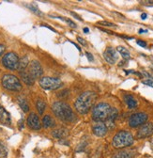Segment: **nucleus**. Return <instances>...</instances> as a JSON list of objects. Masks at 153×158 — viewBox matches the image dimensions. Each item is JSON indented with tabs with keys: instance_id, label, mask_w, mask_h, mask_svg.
<instances>
[{
	"instance_id": "8",
	"label": "nucleus",
	"mask_w": 153,
	"mask_h": 158,
	"mask_svg": "<svg viewBox=\"0 0 153 158\" xmlns=\"http://www.w3.org/2000/svg\"><path fill=\"white\" fill-rule=\"evenodd\" d=\"M148 118L147 114L144 113V112H139V113H135L130 117L129 118V125L131 128H136L140 125H143L144 123H147Z\"/></svg>"
},
{
	"instance_id": "1",
	"label": "nucleus",
	"mask_w": 153,
	"mask_h": 158,
	"mask_svg": "<svg viewBox=\"0 0 153 158\" xmlns=\"http://www.w3.org/2000/svg\"><path fill=\"white\" fill-rule=\"evenodd\" d=\"M97 99V94L93 91H86L78 96L76 99L74 106L80 114H87L92 106L94 105L95 101Z\"/></svg>"
},
{
	"instance_id": "3",
	"label": "nucleus",
	"mask_w": 153,
	"mask_h": 158,
	"mask_svg": "<svg viewBox=\"0 0 153 158\" xmlns=\"http://www.w3.org/2000/svg\"><path fill=\"white\" fill-rule=\"evenodd\" d=\"M135 139H133L132 135L128 131H119L113 137L112 145L116 149H122L126 147H130L133 144Z\"/></svg>"
},
{
	"instance_id": "13",
	"label": "nucleus",
	"mask_w": 153,
	"mask_h": 158,
	"mask_svg": "<svg viewBox=\"0 0 153 158\" xmlns=\"http://www.w3.org/2000/svg\"><path fill=\"white\" fill-rule=\"evenodd\" d=\"M92 130H93L94 135L99 136V137L104 136L106 135V133H107V127H106V125L103 123H96V124L93 126Z\"/></svg>"
},
{
	"instance_id": "25",
	"label": "nucleus",
	"mask_w": 153,
	"mask_h": 158,
	"mask_svg": "<svg viewBox=\"0 0 153 158\" xmlns=\"http://www.w3.org/2000/svg\"><path fill=\"white\" fill-rule=\"evenodd\" d=\"M7 155H8L7 148L2 143H0V158H6Z\"/></svg>"
},
{
	"instance_id": "24",
	"label": "nucleus",
	"mask_w": 153,
	"mask_h": 158,
	"mask_svg": "<svg viewBox=\"0 0 153 158\" xmlns=\"http://www.w3.org/2000/svg\"><path fill=\"white\" fill-rule=\"evenodd\" d=\"M26 7H27L30 10H32L34 13H36L37 15H39V16H42V15H43V13L39 10V8L37 7L36 4H33V5H26Z\"/></svg>"
},
{
	"instance_id": "28",
	"label": "nucleus",
	"mask_w": 153,
	"mask_h": 158,
	"mask_svg": "<svg viewBox=\"0 0 153 158\" xmlns=\"http://www.w3.org/2000/svg\"><path fill=\"white\" fill-rule=\"evenodd\" d=\"M77 41L79 42V44H81L83 46H87V42H86V40H84L83 38L81 37H77Z\"/></svg>"
},
{
	"instance_id": "26",
	"label": "nucleus",
	"mask_w": 153,
	"mask_h": 158,
	"mask_svg": "<svg viewBox=\"0 0 153 158\" xmlns=\"http://www.w3.org/2000/svg\"><path fill=\"white\" fill-rule=\"evenodd\" d=\"M143 84L145 85H147V86H150L153 88V78H147V79H145V80L142 81Z\"/></svg>"
},
{
	"instance_id": "23",
	"label": "nucleus",
	"mask_w": 153,
	"mask_h": 158,
	"mask_svg": "<svg viewBox=\"0 0 153 158\" xmlns=\"http://www.w3.org/2000/svg\"><path fill=\"white\" fill-rule=\"evenodd\" d=\"M28 65V59L26 56H24L23 58L20 59V61H19V67L18 69L20 70L21 72H24V70L27 67Z\"/></svg>"
},
{
	"instance_id": "19",
	"label": "nucleus",
	"mask_w": 153,
	"mask_h": 158,
	"mask_svg": "<svg viewBox=\"0 0 153 158\" xmlns=\"http://www.w3.org/2000/svg\"><path fill=\"white\" fill-rule=\"evenodd\" d=\"M132 156H133L132 151H121L115 155L114 158H132Z\"/></svg>"
},
{
	"instance_id": "21",
	"label": "nucleus",
	"mask_w": 153,
	"mask_h": 158,
	"mask_svg": "<svg viewBox=\"0 0 153 158\" xmlns=\"http://www.w3.org/2000/svg\"><path fill=\"white\" fill-rule=\"evenodd\" d=\"M18 104L19 106H21V108L25 111V112H27L29 110V106L27 105V102L25 98H22V97H19L18 98Z\"/></svg>"
},
{
	"instance_id": "36",
	"label": "nucleus",
	"mask_w": 153,
	"mask_h": 158,
	"mask_svg": "<svg viewBox=\"0 0 153 158\" xmlns=\"http://www.w3.org/2000/svg\"><path fill=\"white\" fill-rule=\"evenodd\" d=\"M84 32H85V33H88V32H89V29L86 27V28H84Z\"/></svg>"
},
{
	"instance_id": "16",
	"label": "nucleus",
	"mask_w": 153,
	"mask_h": 158,
	"mask_svg": "<svg viewBox=\"0 0 153 158\" xmlns=\"http://www.w3.org/2000/svg\"><path fill=\"white\" fill-rule=\"evenodd\" d=\"M21 78H22V80L26 84V85H33L34 84V81H35V79L28 73V72H21Z\"/></svg>"
},
{
	"instance_id": "34",
	"label": "nucleus",
	"mask_w": 153,
	"mask_h": 158,
	"mask_svg": "<svg viewBox=\"0 0 153 158\" xmlns=\"http://www.w3.org/2000/svg\"><path fill=\"white\" fill-rule=\"evenodd\" d=\"M42 26H43V27H46L47 28H49V29H51L52 31H54V32H55V30H54V28H52V27H51L50 26H46V25H42Z\"/></svg>"
},
{
	"instance_id": "17",
	"label": "nucleus",
	"mask_w": 153,
	"mask_h": 158,
	"mask_svg": "<svg viewBox=\"0 0 153 158\" xmlns=\"http://www.w3.org/2000/svg\"><path fill=\"white\" fill-rule=\"evenodd\" d=\"M53 136H54L55 138H63L65 136L68 135V130L64 129V128H60V129H56L54 131L52 132Z\"/></svg>"
},
{
	"instance_id": "37",
	"label": "nucleus",
	"mask_w": 153,
	"mask_h": 158,
	"mask_svg": "<svg viewBox=\"0 0 153 158\" xmlns=\"http://www.w3.org/2000/svg\"><path fill=\"white\" fill-rule=\"evenodd\" d=\"M152 68H153V65H152Z\"/></svg>"
},
{
	"instance_id": "15",
	"label": "nucleus",
	"mask_w": 153,
	"mask_h": 158,
	"mask_svg": "<svg viewBox=\"0 0 153 158\" xmlns=\"http://www.w3.org/2000/svg\"><path fill=\"white\" fill-rule=\"evenodd\" d=\"M124 101L127 104L129 108H135L137 106V101L135 99L132 95L127 94L124 96Z\"/></svg>"
},
{
	"instance_id": "18",
	"label": "nucleus",
	"mask_w": 153,
	"mask_h": 158,
	"mask_svg": "<svg viewBox=\"0 0 153 158\" xmlns=\"http://www.w3.org/2000/svg\"><path fill=\"white\" fill-rule=\"evenodd\" d=\"M42 124H43V127H45V128L54 127L55 125L54 121L53 120V118L51 116H49V115L44 116L43 120H42Z\"/></svg>"
},
{
	"instance_id": "10",
	"label": "nucleus",
	"mask_w": 153,
	"mask_h": 158,
	"mask_svg": "<svg viewBox=\"0 0 153 158\" xmlns=\"http://www.w3.org/2000/svg\"><path fill=\"white\" fill-rule=\"evenodd\" d=\"M152 135H153V123H144L143 125H141V127L137 131L136 136L137 138L141 139V138L149 137Z\"/></svg>"
},
{
	"instance_id": "22",
	"label": "nucleus",
	"mask_w": 153,
	"mask_h": 158,
	"mask_svg": "<svg viewBox=\"0 0 153 158\" xmlns=\"http://www.w3.org/2000/svg\"><path fill=\"white\" fill-rule=\"evenodd\" d=\"M36 106H37V109H38V111H39L40 115H42L44 110H45V107H46V105H45L44 101L39 99V100H38L37 103H36Z\"/></svg>"
},
{
	"instance_id": "11",
	"label": "nucleus",
	"mask_w": 153,
	"mask_h": 158,
	"mask_svg": "<svg viewBox=\"0 0 153 158\" xmlns=\"http://www.w3.org/2000/svg\"><path fill=\"white\" fill-rule=\"evenodd\" d=\"M103 57L109 64H115L119 59L118 51L113 47H107L103 53Z\"/></svg>"
},
{
	"instance_id": "31",
	"label": "nucleus",
	"mask_w": 153,
	"mask_h": 158,
	"mask_svg": "<svg viewBox=\"0 0 153 158\" xmlns=\"http://www.w3.org/2000/svg\"><path fill=\"white\" fill-rule=\"evenodd\" d=\"M5 52V46L3 44H0V56H1Z\"/></svg>"
},
{
	"instance_id": "27",
	"label": "nucleus",
	"mask_w": 153,
	"mask_h": 158,
	"mask_svg": "<svg viewBox=\"0 0 153 158\" xmlns=\"http://www.w3.org/2000/svg\"><path fill=\"white\" fill-rule=\"evenodd\" d=\"M99 25H102V26H105V27H117L115 24L113 23H110V22H107V21H100L98 22Z\"/></svg>"
},
{
	"instance_id": "32",
	"label": "nucleus",
	"mask_w": 153,
	"mask_h": 158,
	"mask_svg": "<svg viewBox=\"0 0 153 158\" xmlns=\"http://www.w3.org/2000/svg\"><path fill=\"white\" fill-rule=\"evenodd\" d=\"M70 14H71V15H72L73 17H75V18H77L78 20H80V21H83V20H82V18H81V17H80V16L78 15V14H76L75 12L71 11V12H70Z\"/></svg>"
},
{
	"instance_id": "5",
	"label": "nucleus",
	"mask_w": 153,
	"mask_h": 158,
	"mask_svg": "<svg viewBox=\"0 0 153 158\" xmlns=\"http://www.w3.org/2000/svg\"><path fill=\"white\" fill-rule=\"evenodd\" d=\"M2 85L6 89L11 91H20L22 89V84L20 80L12 74H6L3 76Z\"/></svg>"
},
{
	"instance_id": "7",
	"label": "nucleus",
	"mask_w": 153,
	"mask_h": 158,
	"mask_svg": "<svg viewBox=\"0 0 153 158\" xmlns=\"http://www.w3.org/2000/svg\"><path fill=\"white\" fill-rule=\"evenodd\" d=\"M19 61H20V59H19L18 56L13 52H10V53L6 54L2 58V63H3L4 67L9 70L18 69Z\"/></svg>"
},
{
	"instance_id": "9",
	"label": "nucleus",
	"mask_w": 153,
	"mask_h": 158,
	"mask_svg": "<svg viewBox=\"0 0 153 158\" xmlns=\"http://www.w3.org/2000/svg\"><path fill=\"white\" fill-rule=\"evenodd\" d=\"M28 73L34 78H39L42 75L43 73V70L42 68V65L39 61L37 60H33L31 61V63L29 64V67H28Z\"/></svg>"
},
{
	"instance_id": "12",
	"label": "nucleus",
	"mask_w": 153,
	"mask_h": 158,
	"mask_svg": "<svg viewBox=\"0 0 153 158\" xmlns=\"http://www.w3.org/2000/svg\"><path fill=\"white\" fill-rule=\"evenodd\" d=\"M27 125L33 130H40L42 128V123L40 121V118L37 114L31 113L27 118Z\"/></svg>"
},
{
	"instance_id": "2",
	"label": "nucleus",
	"mask_w": 153,
	"mask_h": 158,
	"mask_svg": "<svg viewBox=\"0 0 153 158\" xmlns=\"http://www.w3.org/2000/svg\"><path fill=\"white\" fill-rule=\"evenodd\" d=\"M53 112L60 121L67 122V123H72L76 120V115L70 108V106L63 102H55L54 103L52 106Z\"/></svg>"
},
{
	"instance_id": "29",
	"label": "nucleus",
	"mask_w": 153,
	"mask_h": 158,
	"mask_svg": "<svg viewBox=\"0 0 153 158\" xmlns=\"http://www.w3.org/2000/svg\"><path fill=\"white\" fill-rule=\"evenodd\" d=\"M137 44L141 47H146L147 46V43L145 41H142V40H138L137 41Z\"/></svg>"
},
{
	"instance_id": "35",
	"label": "nucleus",
	"mask_w": 153,
	"mask_h": 158,
	"mask_svg": "<svg viewBox=\"0 0 153 158\" xmlns=\"http://www.w3.org/2000/svg\"><path fill=\"white\" fill-rule=\"evenodd\" d=\"M147 30H143V29H140L139 30V33L141 34V33H147Z\"/></svg>"
},
{
	"instance_id": "14",
	"label": "nucleus",
	"mask_w": 153,
	"mask_h": 158,
	"mask_svg": "<svg viewBox=\"0 0 153 158\" xmlns=\"http://www.w3.org/2000/svg\"><path fill=\"white\" fill-rule=\"evenodd\" d=\"M0 122L4 125H10L11 118L10 113L2 106H0Z\"/></svg>"
},
{
	"instance_id": "20",
	"label": "nucleus",
	"mask_w": 153,
	"mask_h": 158,
	"mask_svg": "<svg viewBox=\"0 0 153 158\" xmlns=\"http://www.w3.org/2000/svg\"><path fill=\"white\" fill-rule=\"evenodd\" d=\"M119 53H120V55L122 56V57L124 58V59H130L131 58V55H130V52H129V50L127 49V48H125V47H123V46H119L117 49H116Z\"/></svg>"
},
{
	"instance_id": "33",
	"label": "nucleus",
	"mask_w": 153,
	"mask_h": 158,
	"mask_svg": "<svg viewBox=\"0 0 153 158\" xmlns=\"http://www.w3.org/2000/svg\"><path fill=\"white\" fill-rule=\"evenodd\" d=\"M147 15L146 13H142V14H141V18H142L143 20L147 19Z\"/></svg>"
},
{
	"instance_id": "4",
	"label": "nucleus",
	"mask_w": 153,
	"mask_h": 158,
	"mask_svg": "<svg viewBox=\"0 0 153 158\" xmlns=\"http://www.w3.org/2000/svg\"><path fill=\"white\" fill-rule=\"evenodd\" d=\"M112 107L107 103H100L95 106L92 111V118L94 121L98 123H103L107 120L110 115Z\"/></svg>"
},
{
	"instance_id": "6",
	"label": "nucleus",
	"mask_w": 153,
	"mask_h": 158,
	"mask_svg": "<svg viewBox=\"0 0 153 158\" xmlns=\"http://www.w3.org/2000/svg\"><path fill=\"white\" fill-rule=\"evenodd\" d=\"M63 83L58 78H53V77H42L40 79V86L43 89L47 90H54L61 88Z\"/></svg>"
},
{
	"instance_id": "30",
	"label": "nucleus",
	"mask_w": 153,
	"mask_h": 158,
	"mask_svg": "<svg viewBox=\"0 0 153 158\" xmlns=\"http://www.w3.org/2000/svg\"><path fill=\"white\" fill-rule=\"evenodd\" d=\"M86 56H87V58H88V60H89V61H93V60H94L93 55H92V54H90L89 52H87V53H86Z\"/></svg>"
}]
</instances>
